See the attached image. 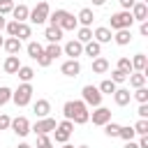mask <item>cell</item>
<instances>
[{"instance_id":"1","label":"cell","mask_w":148,"mask_h":148,"mask_svg":"<svg viewBox=\"0 0 148 148\" xmlns=\"http://www.w3.org/2000/svg\"><path fill=\"white\" fill-rule=\"evenodd\" d=\"M62 113H65V120H72L74 125H86L88 118H90V111H88V106H86L81 99H69V102H65Z\"/></svg>"},{"instance_id":"2","label":"cell","mask_w":148,"mask_h":148,"mask_svg":"<svg viewBox=\"0 0 148 148\" xmlns=\"http://www.w3.org/2000/svg\"><path fill=\"white\" fill-rule=\"evenodd\" d=\"M109 23H111V32H116V30H130L132 28V23H134V18H132V14L130 12H116V14H111V18H109Z\"/></svg>"},{"instance_id":"3","label":"cell","mask_w":148,"mask_h":148,"mask_svg":"<svg viewBox=\"0 0 148 148\" xmlns=\"http://www.w3.org/2000/svg\"><path fill=\"white\" fill-rule=\"evenodd\" d=\"M32 86L30 83H21L16 90H12V102L16 104V106H28L30 104V99H32Z\"/></svg>"},{"instance_id":"4","label":"cell","mask_w":148,"mask_h":148,"mask_svg":"<svg viewBox=\"0 0 148 148\" xmlns=\"http://www.w3.org/2000/svg\"><path fill=\"white\" fill-rule=\"evenodd\" d=\"M49 14H51V7H49V2H46V0H42V2H37V7H35V9H30L28 21H32L35 25H42V23H46Z\"/></svg>"},{"instance_id":"5","label":"cell","mask_w":148,"mask_h":148,"mask_svg":"<svg viewBox=\"0 0 148 148\" xmlns=\"http://www.w3.org/2000/svg\"><path fill=\"white\" fill-rule=\"evenodd\" d=\"M81 95H83L81 102L86 106H102V92L97 90V86H83Z\"/></svg>"},{"instance_id":"6","label":"cell","mask_w":148,"mask_h":148,"mask_svg":"<svg viewBox=\"0 0 148 148\" xmlns=\"http://www.w3.org/2000/svg\"><path fill=\"white\" fill-rule=\"evenodd\" d=\"M72 132H74V123L72 120H62L60 125H56V130H53L56 143H67L69 136H72Z\"/></svg>"},{"instance_id":"7","label":"cell","mask_w":148,"mask_h":148,"mask_svg":"<svg viewBox=\"0 0 148 148\" xmlns=\"http://www.w3.org/2000/svg\"><path fill=\"white\" fill-rule=\"evenodd\" d=\"M9 127H12V132H14L16 136H28V134H30V120H28L25 116H16V118H12Z\"/></svg>"},{"instance_id":"8","label":"cell","mask_w":148,"mask_h":148,"mask_svg":"<svg viewBox=\"0 0 148 148\" xmlns=\"http://www.w3.org/2000/svg\"><path fill=\"white\" fill-rule=\"evenodd\" d=\"M88 120H92V125H106L109 120H111V109H106V106H95V111L90 113V118Z\"/></svg>"},{"instance_id":"9","label":"cell","mask_w":148,"mask_h":148,"mask_svg":"<svg viewBox=\"0 0 148 148\" xmlns=\"http://www.w3.org/2000/svg\"><path fill=\"white\" fill-rule=\"evenodd\" d=\"M56 118H39L35 125H30V130L35 132V134H49V132H53L56 130Z\"/></svg>"},{"instance_id":"10","label":"cell","mask_w":148,"mask_h":148,"mask_svg":"<svg viewBox=\"0 0 148 148\" xmlns=\"http://www.w3.org/2000/svg\"><path fill=\"white\" fill-rule=\"evenodd\" d=\"M62 53L69 56V60H76L79 56H83V44L76 42V39H69V42L62 46Z\"/></svg>"},{"instance_id":"11","label":"cell","mask_w":148,"mask_h":148,"mask_svg":"<svg viewBox=\"0 0 148 148\" xmlns=\"http://www.w3.org/2000/svg\"><path fill=\"white\" fill-rule=\"evenodd\" d=\"M130 14H132V18H134V21H141V23H143V21H148V5H143V2H139V0H136V2H134V7L130 9Z\"/></svg>"},{"instance_id":"12","label":"cell","mask_w":148,"mask_h":148,"mask_svg":"<svg viewBox=\"0 0 148 148\" xmlns=\"http://www.w3.org/2000/svg\"><path fill=\"white\" fill-rule=\"evenodd\" d=\"M32 111H35L37 120H39V118H49V113H51V102H49V99H37V102L32 104Z\"/></svg>"},{"instance_id":"13","label":"cell","mask_w":148,"mask_h":148,"mask_svg":"<svg viewBox=\"0 0 148 148\" xmlns=\"http://www.w3.org/2000/svg\"><path fill=\"white\" fill-rule=\"evenodd\" d=\"M92 39H95L97 44H106V42H111V39H113V32H111L109 28L99 25V28H95V30H92Z\"/></svg>"},{"instance_id":"14","label":"cell","mask_w":148,"mask_h":148,"mask_svg":"<svg viewBox=\"0 0 148 148\" xmlns=\"http://www.w3.org/2000/svg\"><path fill=\"white\" fill-rule=\"evenodd\" d=\"M60 72H62L65 76H79L81 65H79V60H65V62L60 65Z\"/></svg>"},{"instance_id":"15","label":"cell","mask_w":148,"mask_h":148,"mask_svg":"<svg viewBox=\"0 0 148 148\" xmlns=\"http://www.w3.org/2000/svg\"><path fill=\"white\" fill-rule=\"evenodd\" d=\"M44 37H46V42H49V44H58V42L62 39V30H60L58 25H46Z\"/></svg>"},{"instance_id":"16","label":"cell","mask_w":148,"mask_h":148,"mask_svg":"<svg viewBox=\"0 0 148 148\" xmlns=\"http://www.w3.org/2000/svg\"><path fill=\"white\" fill-rule=\"evenodd\" d=\"M2 49H5L9 56H18V51H21V39H18V37H7L5 44H2Z\"/></svg>"},{"instance_id":"17","label":"cell","mask_w":148,"mask_h":148,"mask_svg":"<svg viewBox=\"0 0 148 148\" xmlns=\"http://www.w3.org/2000/svg\"><path fill=\"white\" fill-rule=\"evenodd\" d=\"M130 99H132V92H130V90H125V88H116V92H113V102H116L118 106H127Z\"/></svg>"},{"instance_id":"18","label":"cell","mask_w":148,"mask_h":148,"mask_svg":"<svg viewBox=\"0 0 148 148\" xmlns=\"http://www.w3.org/2000/svg\"><path fill=\"white\" fill-rule=\"evenodd\" d=\"M12 16H14V21H18V23H25V21H28V16H30V9H28L25 5H14V9H12Z\"/></svg>"},{"instance_id":"19","label":"cell","mask_w":148,"mask_h":148,"mask_svg":"<svg viewBox=\"0 0 148 148\" xmlns=\"http://www.w3.org/2000/svg\"><path fill=\"white\" fill-rule=\"evenodd\" d=\"M76 21L81 23V28H90V23L95 21V14H92V9H88V7H83V9L79 12V16H76Z\"/></svg>"},{"instance_id":"20","label":"cell","mask_w":148,"mask_h":148,"mask_svg":"<svg viewBox=\"0 0 148 148\" xmlns=\"http://www.w3.org/2000/svg\"><path fill=\"white\" fill-rule=\"evenodd\" d=\"M18 67H21V62H18V56H7V60L2 62V69H5V74H16V72H18Z\"/></svg>"},{"instance_id":"21","label":"cell","mask_w":148,"mask_h":148,"mask_svg":"<svg viewBox=\"0 0 148 148\" xmlns=\"http://www.w3.org/2000/svg\"><path fill=\"white\" fill-rule=\"evenodd\" d=\"M113 42H116L118 46H127V44L132 42V30H116Z\"/></svg>"},{"instance_id":"22","label":"cell","mask_w":148,"mask_h":148,"mask_svg":"<svg viewBox=\"0 0 148 148\" xmlns=\"http://www.w3.org/2000/svg\"><path fill=\"white\" fill-rule=\"evenodd\" d=\"M130 62H132V69H134V72H143V74H146L148 60H146V56H143V53H136V56H134Z\"/></svg>"},{"instance_id":"23","label":"cell","mask_w":148,"mask_h":148,"mask_svg":"<svg viewBox=\"0 0 148 148\" xmlns=\"http://www.w3.org/2000/svg\"><path fill=\"white\" fill-rule=\"evenodd\" d=\"M83 53L90 56V58H97V56L102 53V44H97L95 39H90L88 44H83Z\"/></svg>"},{"instance_id":"24","label":"cell","mask_w":148,"mask_h":148,"mask_svg":"<svg viewBox=\"0 0 148 148\" xmlns=\"http://www.w3.org/2000/svg\"><path fill=\"white\" fill-rule=\"evenodd\" d=\"M92 72H95V74H104V72H109V60L102 58V56L92 58Z\"/></svg>"},{"instance_id":"25","label":"cell","mask_w":148,"mask_h":148,"mask_svg":"<svg viewBox=\"0 0 148 148\" xmlns=\"http://www.w3.org/2000/svg\"><path fill=\"white\" fill-rule=\"evenodd\" d=\"M16 76L21 79V83H30V81H32V76H35V69H32V67H28V65H21V67H18V72H16Z\"/></svg>"},{"instance_id":"26","label":"cell","mask_w":148,"mask_h":148,"mask_svg":"<svg viewBox=\"0 0 148 148\" xmlns=\"http://www.w3.org/2000/svg\"><path fill=\"white\" fill-rule=\"evenodd\" d=\"M127 81H130L132 88H141V86H146V74L143 72H132L127 76Z\"/></svg>"},{"instance_id":"27","label":"cell","mask_w":148,"mask_h":148,"mask_svg":"<svg viewBox=\"0 0 148 148\" xmlns=\"http://www.w3.org/2000/svg\"><path fill=\"white\" fill-rule=\"evenodd\" d=\"M116 88H118V86H116L111 79H104V81L97 86V90H99L102 95H113V92H116Z\"/></svg>"},{"instance_id":"28","label":"cell","mask_w":148,"mask_h":148,"mask_svg":"<svg viewBox=\"0 0 148 148\" xmlns=\"http://www.w3.org/2000/svg\"><path fill=\"white\" fill-rule=\"evenodd\" d=\"M132 127H134V134L146 136V134H148V118H139V120H136Z\"/></svg>"},{"instance_id":"29","label":"cell","mask_w":148,"mask_h":148,"mask_svg":"<svg viewBox=\"0 0 148 148\" xmlns=\"http://www.w3.org/2000/svg\"><path fill=\"white\" fill-rule=\"evenodd\" d=\"M118 136L123 139V141H134V127L132 125H120V132H118Z\"/></svg>"},{"instance_id":"30","label":"cell","mask_w":148,"mask_h":148,"mask_svg":"<svg viewBox=\"0 0 148 148\" xmlns=\"http://www.w3.org/2000/svg\"><path fill=\"white\" fill-rule=\"evenodd\" d=\"M139 104H148V88L141 86V88H134V95H132Z\"/></svg>"},{"instance_id":"31","label":"cell","mask_w":148,"mask_h":148,"mask_svg":"<svg viewBox=\"0 0 148 148\" xmlns=\"http://www.w3.org/2000/svg\"><path fill=\"white\" fill-rule=\"evenodd\" d=\"M90 39H92V30H90V28H79V32H76V42L88 44Z\"/></svg>"},{"instance_id":"32","label":"cell","mask_w":148,"mask_h":148,"mask_svg":"<svg viewBox=\"0 0 148 148\" xmlns=\"http://www.w3.org/2000/svg\"><path fill=\"white\" fill-rule=\"evenodd\" d=\"M44 53H46L51 60H56L58 56H62V46H58V44H49V46L44 49Z\"/></svg>"},{"instance_id":"33","label":"cell","mask_w":148,"mask_h":148,"mask_svg":"<svg viewBox=\"0 0 148 148\" xmlns=\"http://www.w3.org/2000/svg\"><path fill=\"white\" fill-rule=\"evenodd\" d=\"M116 69H120V72H125L127 76L134 72L132 69V62H130V58H118V65H116Z\"/></svg>"},{"instance_id":"34","label":"cell","mask_w":148,"mask_h":148,"mask_svg":"<svg viewBox=\"0 0 148 148\" xmlns=\"http://www.w3.org/2000/svg\"><path fill=\"white\" fill-rule=\"evenodd\" d=\"M118 132H120V125L118 123H113V120H109L106 125H104V134L111 139V136H118Z\"/></svg>"},{"instance_id":"35","label":"cell","mask_w":148,"mask_h":148,"mask_svg":"<svg viewBox=\"0 0 148 148\" xmlns=\"http://www.w3.org/2000/svg\"><path fill=\"white\" fill-rule=\"evenodd\" d=\"M32 35V28L28 25V23H18V30H16V37L18 39H28Z\"/></svg>"},{"instance_id":"36","label":"cell","mask_w":148,"mask_h":148,"mask_svg":"<svg viewBox=\"0 0 148 148\" xmlns=\"http://www.w3.org/2000/svg\"><path fill=\"white\" fill-rule=\"evenodd\" d=\"M42 51H44V46H42L39 42H30V44H28V56H30V58H37Z\"/></svg>"},{"instance_id":"37","label":"cell","mask_w":148,"mask_h":148,"mask_svg":"<svg viewBox=\"0 0 148 148\" xmlns=\"http://www.w3.org/2000/svg\"><path fill=\"white\" fill-rule=\"evenodd\" d=\"M37 148H53V141L49 139V134H37Z\"/></svg>"},{"instance_id":"38","label":"cell","mask_w":148,"mask_h":148,"mask_svg":"<svg viewBox=\"0 0 148 148\" xmlns=\"http://www.w3.org/2000/svg\"><path fill=\"white\" fill-rule=\"evenodd\" d=\"M9 99H12V88H7V86H0V106H5Z\"/></svg>"},{"instance_id":"39","label":"cell","mask_w":148,"mask_h":148,"mask_svg":"<svg viewBox=\"0 0 148 148\" xmlns=\"http://www.w3.org/2000/svg\"><path fill=\"white\" fill-rule=\"evenodd\" d=\"M111 81L118 86V83H123V81H127V74L125 72H120V69H113L111 72Z\"/></svg>"},{"instance_id":"40","label":"cell","mask_w":148,"mask_h":148,"mask_svg":"<svg viewBox=\"0 0 148 148\" xmlns=\"http://www.w3.org/2000/svg\"><path fill=\"white\" fill-rule=\"evenodd\" d=\"M12 9H14V2L12 0H0V16L12 14Z\"/></svg>"},{"instance_id":"41","label":"cell","mask_w":148,"mask_h":148,"mask_svg":"<svg viewBox=\"0 0 148 148\" xmlns=\"http://www.w3.org/2000/svg\"><path fill=\"white\" fill-rule=\"evenodd\" d=\"M35 60H37V65H39V67H49V65L53 62V60H51V58H49V56H46L44 51H42V53H39V56L35 58Z\"/></svg>"},{"instance_id":"42","label":"cell","mask_w":148,"mask_h":148,"mask_svg":"<svg viewBox=\"0 0 148 148\" xmlns=\"http://www.w3.org/2000/svg\"><path fill=\"white\" fill-rule=\"evenodd\" d=\"M5 30H7V35H9V37H16V30H18V21H9V23L5 25Z\"/></svg>"},{"instance_id":"43","label":"cell","mask_w":148,"mask_h":148,"mask_svg":"<svg viewBox=\"0 0 148 148\" xmlns=\"http://www.w3.org/2000/svg\"><path fill=\"white\" fill-rule=\"evenodd\" d=\"M9 123H12V118H9L7 113H0V130H7Z\"/></svg>"},{"instance_id":"44","label":"cell","mask_w":148,"mask_h":148,"mask_svg":"<svg viewBox=\"0 0 148 148\" xmlns=\"http://www.w3.org/2000/svg\"><path fill=\"white\" fill-rule=\"evenodd\" d=\"M118 2H120V7H123L125 12H130V9L134 7V2H136V0H118Z\"/></svg>"},{"instance_id":"45","label":"cell","mask_w":148,"mask_h":148,"mask_svg":"<svg viewBox=\"0 0 148 148\" xmlns=\"http://www.w3.org/2000/svg\"><path fill=\"white\" fill-rule=\"evenodd\" d=\"M139 118H148V104H139Z\"/></svg>"},{"instance_id":"46","label":"cell","mask_w":148,"mask_h":148,"mask_svg":"<svg viewBox=\"0 0 148 148\" xmlns=\"http://www.w3.org/2000/svg\"><path fill=\"white\" fill-rule=\"evenodd\" d=\"M139 32H141V35H143V37H146V35H148V21H143V23H141V25H139Z\"/></svg>"},{"instance_id":"47","label":"cell","mask_w":148,"mask_h":148,"mask_svg":"<svg viewBox=\"0 0 148 148\" xmlns=\"http://www.w3.org/2000/svg\"><path fill=\"white\" fill-rule=\"evenodd\" d=\"M136 146H139V148H148V134H146V136H141Z\"/></svg>"},{"instance_id":"48","label":"cell","mask_w":148,"mask_h":148,"mask_svg":"<svg viewBox=\"0 0 148 148\" xmlns=\"http://www.w3.org/2000/svg\"><path fill=\"white\" fill-rule=\"evenodd\" d=\"M123 148H139V146H136L134 141H125V146H123Z\"/></svg>"},{"instance_id":"49","label":"cell","mask_w":148,"mask_h":148,"mask_svg":"<svg viewBox=\"0 0 148 148\" xmlns=\"http://www.w3.org/2000/svg\"><path fill=\"white\" fill-rule=\"evenodd\" d=\"M5 25H7V21H5V16H0V32L5 30Z\"/></svg>"},{"instance_id":"50","label":"cell","mask_w":148,"mask_h":148,"mask_svg":"<svg viewBox=\"0 0 148 148\" xmlns=\"http://www.w3.org/2000/svg\"><path fill=\"white\" fill-rule=\"evenodd\" d=\"M104 2H106V0H92V5H95V7H102Z\"/></svg>"},{"instance_id":"51","label":"cell","mask_w":148,"mask_h":148,"mask_svg":"<svg viewBox=\"0 0 148 148\" xmlns=\"http://www.w3.org/2000/svg\"><path fill=\"white\" fill-rule=\"evenodd\" d=\"M16 148H32V146H30V143H25V141H23V143H18V146H16Z\"/></svg>"},{"instance_id":"52","label":"cell","mask_w":148,"mask_h":148,"mask_svg":"<svg viewBox=\"0 0 148 148\" xmlns=\"http://www.w3.org/2000/svg\"><path fill=\"white\" fill-rule=\"evenodd\" d=\"M62 148H74V146H69V143H62Z\"/></svg>"},{"instance_id":"53","label":"cell","mask_w":148,"mask_h":148,"mask_svg":"<svg viewBox=\"0 0 148 148\" xmlns=\"http://www.w3.org/2000/svg\"><path fill=\"white\" fill-rule=\"evenodd\" d=\"M2 44H5V37H0V46H2Z\"/></svg>"},{"instance_id":"54","label":"cell","mask_w":148,"mask_h":148,"mask_svg":"<svg viewBox=\"0 0 148 148\" xmlns=\"http://www.w3.org/2000/svg\"><path fill=\"white\" fill-rule=\"evenodd\" d=\"M139 2H143V5H148V0H139Z\"/></svg>"}]
</instances>
